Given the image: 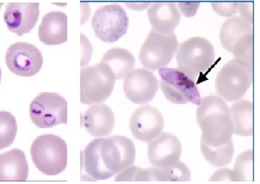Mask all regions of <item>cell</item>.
<instances>
[{
	"instance_id": "6da1fadb",
	"label": "cell",
	"mask_w": 260,
	"mask_h": 184,
	"mask_svg": "<svg viewBox=\"0 0 260 184\" xmlns=\"http://www.w3.org/2000/svg\"><path fill=\"white\" fill-rule=\"evenodd\" d=\"M136 154V145L127 137L93 139L84 151V168L94 180H107L131 166Z\"/></svg>"
},
{
	"instance_id": "7a4b0ae2",
	"label": "cell",
	"mask_w": 260,
	"mask_h": 184,
	"mask_svg": "<svg viewBox=\"0 0 260 184\" xmlns=\"http://www.w3.org/2000/svg\"><path fill=\"white\" fill-rule=\"evenodd\" d=\"M197 121L201 128L200 144L209 148H221L233 141L234 134L230 111L220 96H208L202 98L197 109Z\"/></svg>"
},
{
	"instance_id": "3957f363",
	"label": "cell",
	"mask_w": 260,
	"mask_h": 184,
	"mask_svg": "<svg viewBox=\"0 0 260 184\" xmlns=\"http://www.w3.org/2000/svg\"><path fill=\"white\" fill-rule=\"evenodd\" d=\"M32 160L37 169L48 176H56L68 165V144L54 134L37 137L30 148Z\"/></svg>"
},
{
	"instance_id": "277c9868",
	"label": "cell",
	"mask_w": 260,
	"mask_h": 184,
	"mask_svg": "<svg viewBox=\"0 0 260 184\" xmlns=\"http://www.w3.org/2000/svg\"><path fill=\"white\" fill-rule=\"evenodd\" d=\"M253 79V65L234 59L224 65L215 79V89L220 97L228 102L243 98L251 87Z\"/></svg>"
},
{
	"instance_id": "5b68a950",
	"label": "cell",
	"mask_w": 260,
	"mask_h": 184,
	"mask_svg": "<svg viewBox=\"0 0 260 184\" xmlns=\"http://www.w3.org/2000/svg\"><path fill=\"white\" fill-rule=\"evenodd\" d=\"M215 48L204 37H192L178 46L177 50L178 68L195 80L206 72L214 64Z\"/></svg>"
},
{
	"instance_id": "8992f818",
	"label": "cell",
	"mask_w": 260,
	"mask_h": 184,
	"mask_svg": "<svg viewBox=\"0 0 260 184\" xmlns=\"http://www.w3.org/2000/svg\"><path fill=\"white\" fill-rule=\"evenodd\" d=\"M116 79L104 63L91 65L80 71V102L96 104L107 100L113 91Z\"/></svg>"
},
{
	"instance_id": "52a82bcc",
	"label": "cell",
	"mask_w": 260,
	"mask_h": 184,
	"mask_svg": "<svg viewBox=\"0 0 260 184\" xmlns=\"http://www.w3.org/2000/svg\"><path fill=\"white\" fill-rule=\"evenodd\" d=\"M221 45L235 59L253 65V28L241 17L226 19L220 32Z\"/></svg>"
},
{
	"instance_id": "ba28073f",
	"label": "cell",
	"mask_w": 260,
	"mask_h": 184,
	"mask_svg": "<svg viewBox=\"0 0 260 184\" xmlns=\"http://www.w3.org/2000/svg\"><path fill=\"white\" fill-rule=\"evenodd\" d=\"M178 46V38L174 33L158 34L151 29L142 44L139 58L145 68L157 71L169 65Z\"/></svg>"
},
{
	"instance_id": "9c48e42d",
	"label": "cell",
	"mask_w": 260,
	"mask_h": 184,
	"mask_svg": "<svg viewBox=\"0 0 260 184\" xmlns=\"http://www.w3.org/2000/svg\"><path fill=\"white\" fill-rule=\"evenodd\" d=\"M161 78L160 88L168 101L174 104H186L192 102L199 106L202 97L195 81L178 68L158 69Z\"/></svg>"
},
{
	"instance_id": "30bf717a",
	"label": "cell",
	"mask_w": 260,
	"mask_h": 184,
	"mask_svg": "<svg viewBox=\"0 0 260 184\" xmlns=\"http://www.w3.org/2000/svg\"><path fill=\"white\" fill-rule=\"evenodd\" d=\"M29 115L37 128H51L68 124V102L59 94L43 92L30 103Z\"/></svg>"
},
{
	"instance_id": "8fae6325",
	"label": "cell",
	"mask_w": 260,
	"mask_h": 184,
	"mask_svg": "<svg viewBox=\"0 0 260 184\" xmlns=\"http://www.w3.org/2000/svg\"><path fill=\"white\" fill-rule=\"evenodd\" d=\"M91 26L100 40L108 43H116L127 33L129 19L122 6L111 4L96 10Z\"/></svg>"
},
{
	"instance_id": "7c38bea8",
	"label": "cell",
	"mask_w": 260,
	"mask_h": 184,
	"mask_svg": "<svg viewBox=\"0 0 260 184\" xmlns=\"http://www.w3.org/2000/svg\"><path fill=\"white\" fill-rule=\"evenodd\" d=\"M6 63L9 70L17 76L32 77L43 67V57L37 47L19 42L10 46Z\"/></svg>"
},
{
	"instance_id": "4fadbf2b",
	"label": "cell",
	"mask_w": 260,
	"mask_h": 184,
	"mask_svg": "<svg viewBox=\"0 0 260 184\" xmlns=\"http://www.w3.org/2000/svg\"><path fill=\"white\" fill-rule=\"evenodd\" d=\"M158 85V80L152 71L145 68L133 69L124 78L123 91L131 102L146 104L155 96Z\"/></svg>"
},
{
	"instance_id": "5bb4252c",
	"label": "cell",
	"mask_w": 260,
	"mask_h": 184,
	"mask_svg": "<svg viewBox=\"0 0 260 184\" xmlns=\"http://www.w3.org/2000/svg\"><path fill=\"white\" fill-rule=\"evenodd\" d=\"M164 116L151 105L137 108L130 118L129 128L133 136L140 141L149 143L163 132Z\"/></svg>"
},
{
	"instance_id": "9a60e30c",
	"label": "cell",
	"mask_w": 260,
	"mask_h": 184,
	"mask_svg": "<svg viewBox=\"0 0 260 184\" xmlns=\"http://www.w3.org/2000/svg\"><path fill=\"white\" fill-rule=\"evenodd\" d=\"M38 19V2L12 1L7 5L4 13V20L9 30L19 36L31 31Z\"/></svg>"
},
{
	"instance_id": "2e32d148",
	"label": "cell",
	"mask_w": 260,
	"mask_h": 184,
	"mask_svg": "<svg viewBox=\"0 0 260 184\" xmlns=\"http://www.w3.org/2000/svg\"><path fill=\"white\" fill-rule=\"evenodd\" d=\"M182 144L178 137L171 133H161L148 143L147 157L153 166L164 169L180 160Z\"/></svg>"
},
{
	"instance_id": "e0dca14e",
	"label": "cell",
	"mask_w": 260,
	"mask_h": 184,
	"mask_svg": "<svg viewBox=\"0 0 260 184\" xmlns=\"http://www.w3.org/2000/svg\"><path fill=\"white\" fill-rule=\"evenodd\" d=\"M82 123L91 136H108L115 127V116L107 104L103 102L96 103L85 111Z\"/></svg>"
},
{
	"instance_id": "ac0fdd59",
	"label": "cell",
	"mask_w": 260,
	"mask_h": 184,
	"mask_svg": "<svg viewBox=\"0 0 260 184\" xmlns=\"http://www.w3.org/2000/svg\"><path fill=\"white\" fill-rule=\"evenodd\" d=\"M147 16L153 31L158 34H171L181 21L177 5L174 3H155L150 6Z\"/></svg>"
},
{
	"instance_id": "d6986e66",
	"label": "cell",
	"mask_w": 260,
	"mask_h": 184,
	"mask_svg": "<svg viewBox=\"0 0 260 184\" xmlns=\"http://www.w3.org/2000/svg\"><path fill=\"white\" fill-rule=\"evenodd\" d=\"M42 43L47 45H59L68 41V17L58 11L47 13L38 29Z\"/></svg>"
},
{
	"instance_id": "ffe728a7",
	"label": "cell",
	"mask_w": 260,
	"mask_h": 184,
	"mask_svg": "<svg viewBox=\"0 0 260 184\" xmlns=\"http://www.w3.org/2000/svg\"><path fill=\"white\" fill-rule=\"evenodd\" d=\"M28 176V161L23 151L14 148L0 154V181H26Z\"/></svg>"
},
{
	"instance_id": "44dd1931",
	"label": "cell",
	"mask_w": 260,
	"mask_h": 184,
	"mask_svg": "<svg viewBox=\"0 0 260 184\" xmlns=\"http://www.w3.org/2000/svg\"><path fill=\"white\" fill-rule=\"evenodd\" d=\"M234 133L240 136H252L253 134V103L241 100L231 105L229 108Z\"/></svg>"
},
{
	"instance_id": "7402d4cb",
	"label": "cell",
	"mask_w": 260,
	"mask_h": 184,
	"mask_svg": "<svg viewBox=\"0 0 260 184\" xmlns=\"http://www.w3.org/2000/svg\"><path fill=\"white\" fill-rule=\"evenodd\" d=\"M108 65L113 72L115 79H124L135 68L136 59L133 54L124 48H114L108 50L100 61Z\"/></svg>"
},
{
	"instance_id": "603a6c76",
	"label": "cell",
	"mask_w": 260,
	"mask_h": 184,
	"mask_svg": "<svg viewBox=\"0 0 260 184\" xmlns=\"http://www.w3.org/2000/svg\"><path fill=\"white\" fill-rule=\"evenodd\" d=\"M116 183H161L167 182L162 169L141 167L131 165L119 172L115 179Z\"/></svg>"
},
{
	"instance_id": "cb8c5ba5",
	"label": "cell",
	"mask_w": 260,
	"mask_h": 184,
	"mask_svg": "<svg viewBox=\"0 0 260 184\" xmlns=\"http://www.w3.org/2000/svg\"><path fill=\"white\" fill-rule=\"evenodd\" d=\"M200 146L207 162L215 167H223L228 165L234 158L235 148L233 141L221 148H209L204 144H200Z\"/></svg>"
},
{
	"instance_id": "d4e9b609",
	"label": "cell",
	"mask_w": 260,
	"mask_h": 184,
	"mask_svg": "<svg viewBox=\"0 0 260 184\" xmlns=\"http://www.w3.org/2000/svg\"><path fill=\"white\" fill-rule=\"evenodd\" d=\"M235 182L251 183L253 181V150L246 151L240 154L234 166Z\"/></svg>"
},
{
	"instance_id": "484cf974",
	"label": "cell",
	"mask_w": 260,
	"mask_h": 184,
	"mask_svg": "<svg viewBox=\"0 0 260 184\" xmlns=\"http://www.w3.org/2000/svg\"><path fill=\"white\" fill-rule=\"evenodd\" d=\"M17 133L15 116L7 111H0V150L13 143Z\"/></svg>"
},
{
	"instance_id": "4316f807",
	"label": "cell",
	"mask_w": 260,
	"mask_h": 184,
	"mask_svg": "<svg viewBox=\"0 0 260 184\" xmlns=\"http://www.w3.org/2000/svg\"><path fill=\"white\" fill-rule=\"evenodd\" d=\"M167 182L173 183H185L191 178V172L186 164L179 161L169 167L162 169Z\"/></svg>"
},
{
	"instance_id": "83f0119b",
	"label": "cell",
	"mask_w": 260,
	"mask_h": 184,
	"mask_svg": "<svg viewBox=\"0 0 260 184\" xmlns=\"http://www.w3.org/2000/svg\"><path fill=\"white\" fill-rule=\"evenodd\" d=\"M209 183H236L234 171L229 168L220 169L209 179Z\"/></svg>"
},
{
	"instance_id": "f1b7e54d",
	"label": "cell",
	"mask_w": 260,
	"mask_h": 184,
	"mask_svg": "<svg viewBox=\"0 0 260 184\" xmlns=\"http://www.w3.org/2000/svg\"><path fill=\"white\" fill-rule=\"evenodd\" d=\"M241 3H215L212 7L217 14L222 17H230L240 12Z\"/></svg>"
},
{
	"instance_id": "f546056e",
	"label": "cell",
	"mask_w": 260,
	"mask_h": 184,
	"mask_svg": "<svg viewBox=\"0 0 260 184\" xmlns=\"http://www.w3.org/2000/svg\"><path fill=\"white\" fill-rule=\"evenodd\" d=\"M81 37V49H82V56H81V67L87 65L91 60V54H92V48L91 43L88 40L87 37L85 34H80Z\"/></svg>"
},
{
	"instance_id": "4dcf8cb0",
	"label": "cell",
	"mask_w": 260,
	"mask_h": 184,
	"mask_svg": "<svg viewBox=\"0 0 260 184\" xmlns=\"http://www.w3.org/2000/svg\"><path fill=\"white\" fill-rule=\"evenodd\" d=\"M239 12L241 13V17L243 20L252 25V23H253V5L252 2L241 3Z\"/></svg>"
},
{
	"instance_id": "1f68e13d",
	"label": "cell",
	"mask_w": 260,
	"mask_h": 184,
	"mask_svg": "<svg viewBox=\"0 0 260 184\" xmlns=\"http://www.w3.org/2000/svg\"><path fill=\"white\" fill-rule=\"evenodd\" d=\"M200 6L199 3H179L178 7L180 9L182 13L187 17H191L195 16L198 12V7Z\"/></svg>"
},
{
	"instance_id": "d6a6232c",
	"label": "cell",
	"mask_w": 260,
	"mask_h": 184,
	"mask_svg": "<svg viewBox=\"0 0 260 184\" xmlns=\"http://www.w3.org/2000/svg\"><path fill=\"white\" fill-rule=\"evenodd\" d=\"M150 4H131V5H128L127 4V7H129V8L134 9V10H136V11H142V10H144V9L147 8V6H149Z\"/></svg>"
},
{
	"instance_id": "836d02e7",
	"label": "cell",
	"mask_w": 260,
	"mask_h": 184,
	"mask_svg": "<svg viewBox=\"0 0 260 184\" xmlns=\"http://www.w3.org/2000/svg\"><path fill=\"white\" fill-rule=\"evenodd\" d=\"M4 5V2H2V1H0V8L2 7V6Z\"/></svg>"
},
{
	"instance_id": "e575fe53",
	"label": "cell",
	"mask_w": 260,
	"mask_h": 184,
	"mask_svg": "<svg viewBox=\"0 0 260 184\" xmlns=\"http://www.w3.org/2000/svg\"><path fill=\"white\" fill-rule=\"evenodd\" d=\"M0 82H1V68H0Z\"/></svg>"
}]
</instances>
